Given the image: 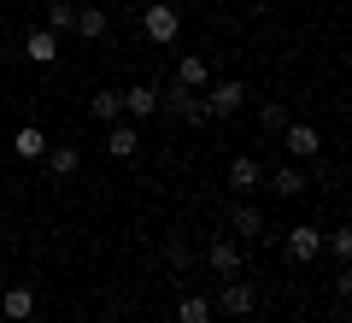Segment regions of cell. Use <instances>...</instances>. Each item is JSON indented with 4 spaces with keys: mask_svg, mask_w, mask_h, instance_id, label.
<instances>
[{
    "mask_svg": "<svg viewBox=\"0 0 352 323\" xmlns=\"http://www.w3.org/2000/svg\"><path fill=\"white\" fill-rule=\"evenodd\" d=\"M159 112H176L182 124H212V112H206V100L194 94V88H182V83H170V88H159Z\"/></svg>",
    "mask_w": 352,
    "mask_h": 323,
    "instance_id": "obj_1",
    "label": "cell"
},
{
    "mask_svg": "<svg viewBox=\"0 0 352 323\" xmlns=\"http://www.w3.org/2000/svg\"><path fill=\"white\" fill-rule=\"evenodd\" d=\"M176 30H182V12H176L170 0H153L147 12H141V36H147L153 48H170V41H176Z\"/></svg>",
    "mask_w": 352,
    "mask_h": 323,
    "instance_id": "obj_2",
    "label": "cell"
},
{
    "mask_svg": "<svg viewBox=\"0 0 352 323\" xmlns=\"http://www.w3.org/2000/svg\"><path fill=\"white\" fill-rule=\"evenodd\" d=\"M212 306L223 311V317H252V311H258V288L241 282V276H223V288H217Z\"/></svg>",
    "mask_w": 352,
    "mask_h": 323,
    "instance_id": "obj_3",
    "label": "cell"
},
{
    "mask_svg": "<svg viewBox=\"0 0 352 323\" xmlns=\"http://www.w3.org/2000/svg\"><path fill=\"white\" fill-rule=\"evenodd\" d=\"M206 112L212 118H235L241 106H247V83H235V76H223V83H206Z\"/></svg>",
    "mask_w": 352,
    "mask_h": 323,
    "instance_id": "obj_4",
    "label": "cell"
},
{
    "mask_svg": "<svg viewBox=\"0 0 352 323\" xmlns=\"http://www.w3.org/2000/svg\"><path fill=\"white\" fill-rule=\"evenodd\" d=\"M282 253H288V264H317V253H323V229H317V224H294L288 236H282Z\"/></svg>",
    "mask_w": 352,
    "mask_h": 323,
    "instance_id": "obj_5",
    "label": "cell"
},
{
    "mask_svg": "<svg viewBox=\"0 0 352 323\" xmlns=\"http://www.w3.org/2000/svg\"><path fill=\"white\" fill-rule=\"evenodd\" d=\"M223 183H229V188H235V194H241V200H247V194H252V188H264V165H258V159H252V153H241V159H229V171H223Z\"/></svg>",
    "mask_w": 352,
    "mask_h": 323,
    "instance_id": "obj_6",
    "label": "cell"
},
{
    "mask_svg": "<svg viewBox=\"0 0 352 323\" xmlns=\"http://www.w3.org/2000/svg\"><path fill=\"white\" fill-rule=\"evenodd\" d=\"M206 264H212L217 276H241V264H247V253H241L235 236H217L212 247H206Z\"/></svg>",
    "mask_w": 352,
    "mask_h": 323,
    "instance_id": "obj_7",
    "label": "cell"
},
{
    "mask_svg": "<svg viewBox=\"0 0 352 323\" xmlns=\"http://www.w3.org/2000/svg\"><path fill=\"white\" fill-rule=\"evenodd\" d=\"M6 153L36 165L41 153H47V129H41V124H18V129H12V141H6Z\"/></svg>",
    "mask_w": 352,
    "mask_h": 323,
    "instance_id": "obj_8",
    "label": "cell"
},
{
    "mask_svg": "<svg viewBox=\"0 0 352 323\" xmlns=\"http://www.w3.org/2000/svg\"><path fill=\"white\" fill-rule=\"evenodd\" d=\"M118 94H124V118H129V124H141V118H153V112H159V88H153V83L118 88Z\"/></svg>",
    "mask_w": 352,
    "mask_h": 323,
    "instance_id": "obj_9",
    "label": "cell"
},
{
    "mask_svg": "<svg viewBox=\"0 0 352 323\" xmlns=\"http://www.w3.org/2000/svg\"><path fill=\"white\" fill-rule=\"evenodd\" d=\"M106 153H112V159H135V153H141V129L129 124V118L106 124Z\"/></svg>",
    "mask_w": 352,
    "mask_h": 323,
    "instance_id": "obj_10",
    "label": "cell"
},
{
    "mask_svg": "<svg viewBox=\"0 0 352 323\" xmlns=\"http://www.w3.org/2000/svg\"><path fill=\"white\" fill-rule=\"evenodd\" d=\"M282 147H288L294 159H317L323 136H317V124H294V118H288V129H282Z\"/></svg>",
    "mask_w": 352,
    "mask_h": 323,
    "instance_id": "obj_11",
    "label": "cell"
},
{
    "mask_svg": "<svg viewBox=\"0 0 352 323\" xmlns=\"http://www.w3.org/2000/svg\"><path fill=\"white\" fill-rule=\"evenodd\" d=\"M229 236H235V241H258L264 236V211L252 206V200H241V206L229 211Z\"/></svg>",
    "mask_w": 352,
    "mask_h": 323,
    "instance_id": "obj_12",
    "label": "cell"
},
{
    "mask_svg": "<svg viewBox=\"0 0 352 323\" xmlns=\"http://www.w3.org/2000/svg\"><path fill=\"white\" fill-rule=\"evenodd\" d=\"M0 311H6L12 323H30V317H36V288H30V282H12L6 294H0Z\"/></svg>",
    "mask_w": 352,
    "mask_h": 323,
    "instance_id": "obj_13",
    "label": "cell"
},
{
    "mask_svg": "<svg viewBox=\"0 0 352 323\" xmlns=\"http://www.w3.org/2000/svg\"><path fill=\"white\" fill-rule=\"evenodd\" d=\"M170 83H182V88H194V94H200L206 83H212V65L200 59V53H182V59H176V76Z\"/></svg>",
    "mask_w": 352,
    "mask_h": 323,
    "instance_id": "obj_14",
    "label": "cell"
},
{
    "mask_svg": "<svg viewBox=\"0 0 352 323\" xmlns=\"http://www.w3.org/2000/svg\"><path fill=\"white\" fill-rule=\"evenodd\" d=\"M106 30H112L106 6H76V24H71V36H82V41H100Z\"/></svg>",
    "mask_w": 352,
    "mask_h": 323,
    "instance_id": "obj_15",
    "label": "cell"
},
{
    "mask_svg": "<svg viewBox=\"0 0 352 323\" xmlns=\"http://www.w3.org/2000/svg\"><path fill=\"white\" fill-rule=\"evenodd\" d=\"M24 59L30 65H53L59 59V36H53V30H30L24 36Z\"/></svg>",
    "mask_w": 352,
    "mask_h": 323,
    "instance_id": "obj_16",
    "label": "cell"
},
{
    "mask_svg": "<svg viewBox=\"0 0 352 323\" xmlns=\"http://www.w3.org/2000/svg\"><path fill=\"white\" fill-rule=\"evenodd\" d=\"M41 165H47L53 176H76V165H82V153L65 147V141H47V153H41Z\"/></svg>",
    "mask_w": 352,
    "mask_h": 323,
    "instance_id": "obj_17",
    "label": "cell"
},
{
    "mask_svg": "<svg viewBox=\"0 0 352 323\" xmlns=\"http://www.w3.org/2000/svg\"><path fill=\"white\" fill-rule=\"evenodd\" d=\"M212 317H217V306L206 294H182L176 300V323H212Z\"/></svg>",
    "mask_w": 352,
    "mask_h": 323,
    "instance_id": "obj_18",
    "label": "cell"
},
{
    "mask_svg": "<svg viewBox=\"0 0 352 323\" xmlns=\"http://www.w3.org/2000/svg\"><path fill=\"white\" fill-rule=\"evenodd\" d=\"M270 188H276L282 200H300L305 194V171L300 165H276V171H270Z\"/></svg>",
    "mask_w": 352,
    "mask_h": 323,
    "instance_id": "obj_19",
    "label": "cell"
},
{
    "mask_svg": "<svg viewBox=\"0 0 352 323\" xmlns=\"http://www.w3.org/2000/svg\"><path fill=\"white\" fill-rule=\"evenodd\" d=\"M88 112L100 118V124H118V118H124V94H118V88H100V94L88 100Z\"/></svg>",
    "mask_w": 352,
    "mask_h": 323,
    "instance_id": "obj_20",
    "label": "cell"
},
{
    "mask_svg": "<svg viewBox=\"0 0 352 323\" xmlns=\"http://www.w3.org/2000/svg\"><path fill=\"white\" fill-rule=\"evenodd\" d=\"M76 24V0H47V30L53 36H71Z\"/></svg>",
    "mask_w": 352,
    "mask_h": 323,
    "instance_id": "obj_21",
    "label": "cell"
},
{
    "mask_svg": "<svg viewBox=\"0 0 352 323\" xmlns=\"http://www.w3.org/2000/svg\"><path fill=\"white\" fill-rule=\"evenodd\" d=\"M258 129L264 136H282V129H288V106H282V100H264L258 106Z\"/></svg>",
    "mask_w": 352,
    "mask_h": 323,
    "instance_id": "obj_22",
    "label": "cell"
},
{
    "mask_svg": "<svg viewBox=\"0 0 352 323\" xmlns=\"http://www.w3.org/2000/svg\"><path fill=\"white\" fill-rule=\"evenodd\" d=\"M164 264H170L176 276H182V271H194V247H188L182 236H170V241H164Z\"/></svg>",
    "mask_w": 352,
    "mask_h": 323,
    "instance_id": "obj_23",
    "label": "cell"
},
{
    "mask_svg": "<svg viewBox=\"0 0 352 323\" xmlns=\"http://www.w3.org/2000/svg\"><path fill=\"white\" fill-rule=\"evenodd\" d=\"M323 247L335 253L340 264H346V259H352V229H346V224H340V229H329V236H323Z\"/></svg>",
    "mask_w": 352,
    "mask_h": 323,
    "instance_id": "obj_24",
    "label": "cell"
},
{
    "mask_svg": "<svg viewBox=\"0 0 352 323\" xmlns=\"http://www.w3.org/2000/svg\"><path fill=\"white\" fill-rule=\"evenodd\" d=\"M0 159H6V141H0Z\"/></svg>",
    "mask_w": 352,
    "mask_h": 323,
    "instance_id": "obj_25",
    "label": "cell"
}]
</instances>
